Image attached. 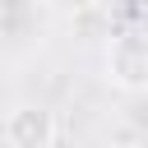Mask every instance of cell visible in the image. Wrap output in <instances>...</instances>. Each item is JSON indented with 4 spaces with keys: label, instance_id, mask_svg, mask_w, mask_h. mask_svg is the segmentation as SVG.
Masks as SVG:
<instances>
[{
    "label": "cell",
    "instance_id": "2",
    "mask_svg": "<svg viewBox=\"0 0 148 148\" xmlns=\"http://www.w3.org/2000/svg\"><path fill=\"white\" fill-rule=\"evenodd\" d=\"M5 143L9 148H56V111L46 102H18L5 116Z\"/></svg>",
    "mask_w": 148,
    "mask_h": 148
},
{
    "label": "cell",
    "instance_id": "1",
    "mask_svg": "<svg viewBox=\"0 0 148 148\" xmlns=\"http://www.w3.org/2000/svg\"><path fill=\"white\" fill-rule=\"evenodd\" d=\"M106 83L120 92H148V28H120L106 37L102 56Z\"/></svg>",
    "mask_w": 148,
    "mask_h": 148
},
{
    "label": "cell",
    "instance_id": "3",
    "mask_svg": "<svg viewBox=\"0 0 148 148\" xmlns=\"http://www.w3.org/2000/svg\"><path fill=\"white\" fill-rule=\"evenodd\" d=\"M125 9H130V14H143V18H148V0H125Z\"/></svg>",
    "mask_w": 148,
    "mask_h": 148
}]
</instances>
